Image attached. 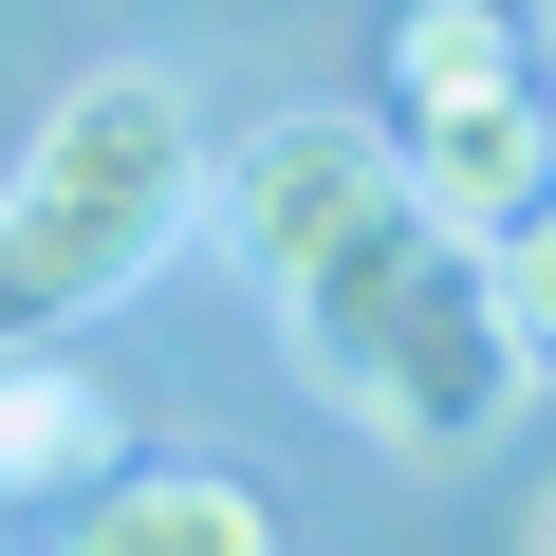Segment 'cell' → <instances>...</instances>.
<instances>
[{
  "mask_svg": "<svg viewBox=\"0 0 556 556\" xmlns=\"http://www.w3.org/2000/svg\"><path fill=\"white\" fill-rule=\"evenodd\" d=\"M390 167L464 241H501L556 186V93H538V38L501 0H408V38H390Z\"/></svg>",
  "mask_w": 556,
  "mask_h": 556,
  "instance_id": "obj_3",
  "label": "cell"
},
{
  "mask_svg": "<svg viewBox=\"0 0 556 556\" xmlns=\"http://www.w3.org/2000/svg\"><path fill=\"white\" fill-rule=\"evenodd\" d=\"M38 556H298V538H278V501L241 464H112V482L56 501Z\"/></svg>",
  "mask_w": 556,
  "mask_h": 556,
  "instance_id": "obj_5",
  "label": "cell"
},
{
  "mask_svg": "<svg viewBox=\"0 0 556 556\" xmlns=\"http://www.w3.org/2000/svg\"><path fill=\"white\" fill-rule=\"evenodd\" d=\"M371 186H408V167H390V112H260L241 149H204V223H223V260L260 278V298H278Z\"/></svg>",
  "mask_w": 556,
  "mask_h": 556,
  "instance_id": "obj_4",
  "label": "cell"
},
{
  "mask_svg": "<svg viewBox=\"0 0 556 556\" xmlns=\"http://www.w3.org/2000/svg\"><path fill=\"white\" fill-rule=\"evenodd\" d=\"M482 260H501V316H519V353L556 371V186H538V204H519V223H501Z\"/></svg>",
  "mask_w": 556,
  "mask_h": 556,
  "instance_id": "obj_7",
  "label": "cell"
},
{
  "mask_svg": "<svg viewBox=\"0 0 556 556\" xmlns=\"http://www.w3.org/2000/svg\"><path fill=\"white\" fill-rule=\"evenodd\" d=\"M186 223H204V112H186V75H149V56L75 75L38 112V149H20V186H0V353L93 334Z\"/></svg>",
  "mask_w": 556,
  "mask_h": 556,
  "instance_id": "obj_2",
  "label": "cell"
},
{
  "mask_svg": "<svg viewBox=\"0 0 556 556\" xmlns=\"http://www.w3.org/2000/svg\"><path fill=\"white\" fill-rule=\"evenodd\" d=\"M278 334H298V371H316L371 445H427V464L501 445V408L538 390V353H519V316H501V260H482L445 204H408V186H371L298 278H278Z\"/></svg>",
  "mask_w": 556,
  "mask_h": 556,
  "instance_id": "obj_1",
  "label": "cell"
},
{
  "mask_svg": "<svg viewBox=\"0 0 556 556\" xmlns=\"http://www.w3.org/2000/svg\"><path fill=\"white\" fill-rule=\"evenodd\" d=\"M519 556H556V501H538V538H519Z\"/></svg>",
  "mask_w": 556,
  "mask_h": 556,
  "instance_id": "obj_8",
  "label": "cell"
},
{
  "mask_svg": "<svg viewBox=\"0 0 556 556\" xmlns=\"http://www.w3.org/2000/svg\"><path fill=\"white\" fill-rule=\"evenodd\" d=\"M538 56H556V0H538Z\"/></svg>",
  "mask_w": 556,
  "mask_h": 556,
  "instance_id": "obj_9",
  "label": "cell"
},
{
  "mask_svg": "<svg viewBox=\"0 0 556 556\" xmlns=\"http://www.w3.org/2000/svg\"><path fill=\"white\" fill-rule=\"evenodd\" d=\"M75 482H112L93 353H0V501H75Z\"/></svg>",
  "mask_w": 556,
  "mask_h": 556,
  "instance_id": "obj_6",
  "label": "cell"
}]
</instances>
